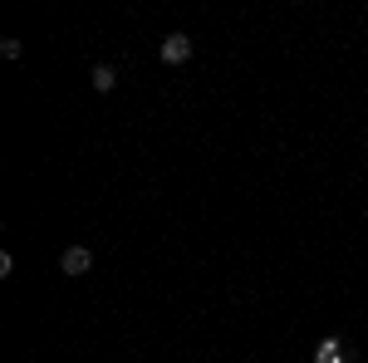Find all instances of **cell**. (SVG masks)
Returning a JSON list of instances; mask_svg holds the SVG:
<instances>
[{"label":"cell","instance_id":"obj_1","mask_svg":"<svg viewBox=\"0 0 368 363\" xmlns=\"http://www.w3.org/2000/svg\"><path fill=\"white\" fill-rule=\"evenodd\" d=\"M186 59H191V40H186L182 30L162 35V64H186Z\"/></svg>","mask_w":368,"mask_h":363},{"label":"cell","instance_id":"obj_3","mask_svg":"<svg viewBox=\"0 0 368 363\" xmlns=\"http://www.w3.org/2000/svg\"><path fill=\"white\" fill-rule=\"evenodd\" d=\"M89 84H93L98 93H113V89H118V74H113V64H98V69L89 74Z\"/></svg>","mask_w":368,"mask_h":363},{"label":"cell","instance_id":"obj_2","mask_svg":"<svg viewBox=\"0 0 368 363\" xmlns=\"http://www.w3.org/2000/svg\"><path fill=\"white\" fill-rule=\"evenodd\" d=\"M89 266H93L89 246H69V251L59 256V270H64V275H89Z\"/></svg>","mask_w":368,"mask_h":363},{"label":"cell","instance_id":"obj_4","mask_svg":"<svg viewBox=\"0 0 368 363\" xmlns=\"http://www.w3.org/2000/svg\"><path fill=\"white\" fill-rule=\"evenodd\" d=\"M314 363H344V349H339V339H324V344H319V354H314Z\"/></svg>","mask_w":368,"mask_h":363}]
</instances>
